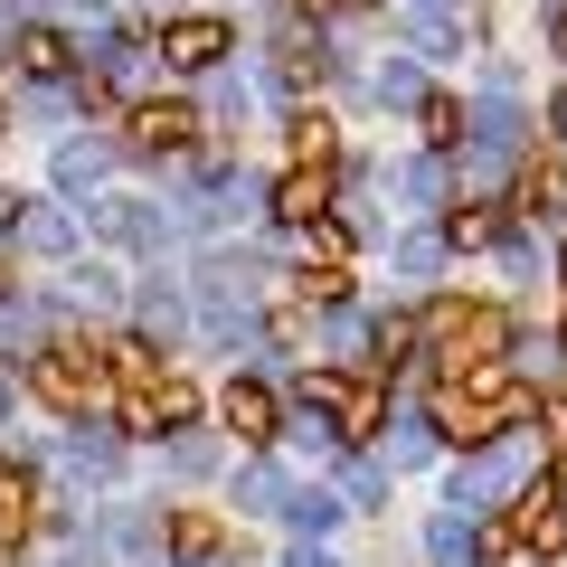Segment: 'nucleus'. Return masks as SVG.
I'll return each instance as SVG.
<instances>
[{"label":"nucleus","instance_id":"1","mask_svg":"<svg viewBox=\"0 0 567 567\" xmlns=\"http://www.w3.org/2000/svg\"><path fill=\"white\" fill-rule=\"evenodd\" d=\"M435 425H445L454 445H492V435L529 425V388L502 379V369H464V379L435 388Z\"/></svg>","mask_w":567,"mask_h":567},{"label":"nucleus","instance_id":"2","mask_svg":"<svg viewBox=\"0 0 567 567\" xmlns=\"http://www.w3.org/2000/svg\"><path fill=\"white\" fill-rule=\"evenodd\" d=\"M29 388H39L58 416H95L104 406V388H114V369L95 360V350H76V341H58V350H39L29 360Z\"/></svg>","mask_w":567,"mask_h":567},{"label":"nucleus","instance_id":"3","mask_svg":"<svg viewBox=\"0 0 567 567\" xmlns=\"http://www.w3.org/2000/svg\"><path fill=\"white\" fill-rule=\"evenodd\" d=\"M502 350H511V322L502 312H473V303H445L435 312V360L454 369V379H464V369H502Z\"/></svg>","mask_w":567,"mask_h":567},{"label":"nucleus","instance_id":"4","mask_svg":"<svg viewBox=\"0 0 567 567\" xmlns=\"http://www.w3.org/2000/svg\"><path fill=\"white\" fill-rule=\"evenodd\" d=\"M303 398L322 406L331 445H360V435H379V425H388V398H379V379H331V369H312V379H303Z\"/></svg>","mask_w":567,"mask_h":567},{"label":"nucleus","instance_id":"5","mask_svg":"<svg viewBox=\"0 0 567 567\" xmlns=\"http://www.w3.org/2000/svg\"><path fill=\"white\" fill-rule=\"evenodd\" d=\"M181 416H189L181 379H162V369H152V379H123V425H133V435H162V425H181Z\"/></svg>","mask_w":567,"mask_h":567},{"label":"nucleus","instance_id":"6","mask_svg":"<svg viewBox=\"0 0 567 567\" xmlns=\"http://www.w3.org/2000/svg\"><path fill=\"white\" fill-rule=\"evenodd\" d=\"M189 133H199L189 104H133V114H123V142H133V152H181Z\"/></svg>","mask_w":567,"mask_h":567},{"label":"nucleus","instance_id":"7","mask_svg":"<svg viewBox=\"0 0 567 567\" xmlns=\"http://www.w3.org/2000/svg\"><path fill=\"white\" fill-rule=\"evenodd\" d=\"M511 539H520V548H539V558H558V548H567V511H558V492H529V502H520V520H511Z\"/></svg>","mask_w":567,"mask_h":567},{"label":"nucleus","instance_id":"8","mask_svg":"<svg viewBox=\"0 0 567 567\" xmlns=\"http://www.w3.org/2000/svg\"><path fill=\"white\" fill-rule=\"evenodd\" d=\"M162 58L171 66H218L227 58V20H171L162 29Z\"/></svg>","mask_w":567,"mask_h":567},{"label":"nucleus","instance_id":"9","mask_svg":"<svg viewBox=\"0 0 567 567\" xmlns=\"http://www.w3.org/2000/svg\"><path fill=\"white\" fill-rule=\"evenodd\" d=\"M322 208H331V162H303L293 181L275 189V218H303V227H312Z\"/></svg>","mask_w":567,"mask_h":567},{"label":"nucleus","instance_id":"10","mask_svg":"<svg viewBox=\"0 0 567 567\" xmlns=\"http://www.w3.org/2000/svg\"><path fill=\"white\" fill-rule=\"evenodd\" d=\"M227 425H237L246 445H275V388L237 379V388H227Z\"/></svg>","mask_w":567,"mask_h":567},{"label":"nucleus","instance_id":"11","mask_svg":"<svg viewBox=\"0 0 567 567\" xmlns=\"http://www.w3.org/2000/svg\"><path fill=\"white\" fill-rule=\"evenodd\" d=\"M171 548H181V558H218L227 529L208 520V511H171Z\"/></svg>","mask_w":567,"mask_h":567},{"label":"nucleus","instance_id":"12","mask_svg":"<svg viewBox=\"0 0 567 567\" xmlns=\"http://www.w3.org/2000/svg\"><path fill=\"white\" fill-rule=\"evenodd\" d=\"M29 511H39V502H29V473L10 464V454H0V539H20V529H29Z\"/></svg>","mask_w":567,"mask_h":567},{"label":"nucleus","instance_id":"13","mask_svg":"<svg viewBox=\"0 0 567 567\" xmlns=\"http://www.w3.org/2000/svg\"><path fill=\"white\" fill-rule=\"evenodd\" d=\"M520 208H529V218H548V227H567V181H558V171H529Z\"/></svg>","mask_w":567,"mask_h":567},{"label":"nucleus","instance_id":"14","mask_svg":"<svg viewBox=\"0 0 567 567\" xmlns=\"http://www.w3.org/2000/svg\"><path fill=\"white\" fill-rule=\"evenodd\" d=\"M20 66L29 76H66V39L58 29H20Z\"/></svg>","mask_w":567,"mask_h":567},{"label":"nucleus","instance_id":"15","mask_svg":"<svg viewBox=\"0 0 567 567\" xmlns=\"http://www.w3.org/2000/svg\"><path fill=\"white\" fill-rule=\"evenodd\" d=\"M445 237H454V246H492V208H483V199H464V208L445 218Z\"/></svg>","mask_w":567,"mask_h":567},{"label":"nucleus","instance_id":"16","mask_svg":"<svg viewBox=\"0 0 567 567\" xmlns=\"http://www.w3.org/2000/svg\"><path fill=\"white\" fill-rule=\"evenodd\" d=\"M425 142H464V104L454 95H425Z\"/></svg>","mask_w":567,"mask_h":567},{"label":"nucleus","instance_id":"17","mask_svg":"<svg viewBox=\"0 0 567 567\" xmlns=\"http://www.w3.org/2000/svg\"><path fill=\"white\" fill-rule=\"evenodd\" d=\"M435 558H445V567H464V558H483V539H473L464 520H435Z\"/></svg>","mask_w":567,"mask_h":567},{"label":"nucleus","instance_id":"18","mask_svg":"<svg viewBox=\"0 0 567 567\" xmlns=\"http://www.w3.org/2000/svg\"><path fill=\"white\" fill-rule=\"evenodd\" d=\"M0 567H20V558H10V548H0Z\"/></svg>","mask_w":567,"mask_h":567},{"label":"nucleus","instance_id":"19","mask_svg":"<svg viewBox=\"0 0 567 567\" xmlns=\"http://www.w3.org/2000/svg\"><path fill=\"white\" fill-rule=\"evenodd\" d=\"M558 48H567V20H558Z\"/></svg>","mask_w":567,"mask_h":567}]
</instances>
